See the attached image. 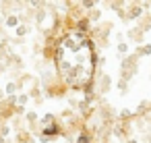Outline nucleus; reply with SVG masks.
Masks as SVG:
<instances>
[{
	"label": "nucleus",
	"mask_w": 151,
	"mask_h": 143,
	"mask_svg": "<svg viewBox=\"0 0 151 143\" xmlns=\"http://www.w3.org/2000/svg\"><path fill=\"white\" fill-rule=\"evenodd\" d=\"M44 133H46V135H52V133H54V135H56V133H58V129H56V126H54V129H46V131H44Z\"/></svg>",
	"instance_id": "1"
},
{
	"label": "nucleus",
	"mask_w": 151,
	"mask_h": 143,
	"mask_svg": "<svg viewBox=\"0 0 151 143\" xmlns=\"http://www.w3.org/2000/svg\"><path fill=\"white\" fill-rule=\"evenodd\" d=\"M79 143H89V137H87V135H81V137H79Z\"/></svg>",
	"instance_id": "2"
}]
</instances>
